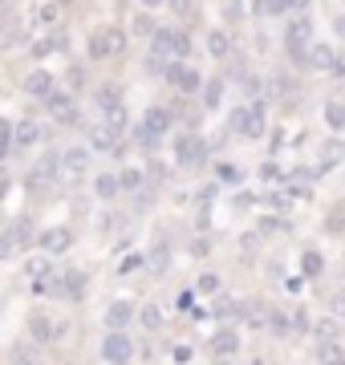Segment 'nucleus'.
Instances as JSON below:
<instances>
[{"label":"nucleus","instance_id":"1","mask_svg":"<svg viewBox=\"0 0 345 365\" xmlns=\"http://www.w3.org/2000/svg\"><path fill=\"white\" fill-rule=\"evenodd\" d=\"M150 49L159 57V66H171V61H183L187 53H191V37H187L183 29H155Z\"/></svg>","mask_w":345,"mask_h":365},{"label":"nucleus","instance_id":"2","mask_svg":"<svg viewBox=\"0 0 345 365\" xmlns=\"http://www.w3.org/2000/svg\"><path fill=\"white\" fill-rule=\"evenodd\" d=\"M313 21L309 16H297V21H289V29H284V49H289V57L297 61V66H309V53H313Z\"/></svg>","mask_w":345,"mask_h":365},{"label":"nucleus","instance_id":"3","mask_svg":"<svg viewBox=\"0 0 345 365\" xmlns=\"http://www.w3.org/2000/svg\"><path fill=\"white\" fill-rule=\"evenodd\" d=\"M90 57L93 61H110V57H122L126 53V33L122 29H114V25H106V29H93L90 33Z\"/></svg>","mask_w":345,"mask_h":365},{"label":"nucleus","instance_id":"4","mask_svg":"<svg viewBox=\"0 0 345 365\" xmlns=\"http://www.w3.org/2000/svg\"><path fill=\"white\" fill-rule=\"evenodd\" d=\"M175 163H179V167H203V163H207V143L191 130L179 134V138H175Z\"/></svg>","mask_w":345,"mask_h":365},{"label":"nucleus","instance_id":"5","mask_svg":"<svg viewBox=\"0 0 345 365\" xmlns=\"http://www.w3.org/2000/svg\"><path fill=\"white\" fill-rule=\"evenodd\" d=\"M163 81H167V86H175L179 93H200L203 90L200 69H191L187 61H171V66H163Z\"/></svg>","mask_w":345,"mask_h":365},{"label":"nucleus","instance_id":"6","mask_svg":"<svg viewBox=\"0 0 345 365\" xmlns=\"http://www.w3.org/2000/svg\"><path fill=\"white\" fill-rule=\"evenodd\" d=\"M130 357H134L130 333H106V341H102V361L106 365H130Z\"/></svg>","mask_w":345,"mask_h":365},{"label":"nucleus","instance_id":"7","mask_svg":"<svg viewBox=\"0 0 345 365\" xmlns=\"http://www.w3.org/2000/svg\"><path fill=\"white\" fill-rule=\"evenodd\" d=\"M25 244H33V227H29V220L9 223V227H4V235H0V256H4V260H13Z\"/></svg>","mask_w":345,"mask_h":365},{"label":"nucleus","instance_id":"8","mask_svg":"<svg viewBox=\"0 0 345 365\" xmlns=\"http://www.w3.org/2000/svg\"><path fill=\"white\" fill-rule=\"evenodd\" d=\"M45 110L61 122V126H78L81 118H78V106H73V90H57L49 102H45Z\"/></svg>","mask_w":345,"mask_h":365},{"label":"nucleus","instance_id":"9","mask_svg":"<svg viewBox=\"0 0 345 365\" xmlns=\"http://www.w3.org/2000/svg\"><path fill=\"white\" fill-rule=\"evenodd\" d=\"M138 126H143L150 138H159V143H163V134H171V126H175V114H171V110H163V106H150Z\"/></svg>","mask_w":345,"mask_h":365},{"label":"nucleus","instance_id":"10","mask_svg":"<svg viewBox=\"0 0 345 365\" xmlns=\"http://www.w3.org/2000/svg\"><path fill=\"white\" fill-rule=\"evenodd\" d=\"M61 170H66V179L90 175V146H66L61 150Z\"/></svg>","mask_w":345,"mask_h":365},{"label":"nucleus","instance_id":"11","mask_svg":"<svg viewBox=\"0 0 345 365\" xmlns=\"http://www.w3.org/2000/svg\"><path fill=\"white\" fill-rule=\"evenodd\" d=\"M37 244H41V252H45V256H61V252L73 248V232H69V227H45Z\"/></svg>","mask_w":345,"mask_h":365},{"label":"nucleus","instance_id":"12","mask_svg":"<svg viewBox=\"0 0 345 365\" xmlns=\"http://www.w3.org/2000/svg\"><path fill=\"white\" fill-rule=\"evenodd\" d=\"M90 150H98V155H122L118 130H110L106 122H98V126L90 130Z\"/></svg>","mask_w":345,"mask_h":365},{"label":"nucleus","instance_id":"13","mask_svg":"<svg viewBox=\"0 0 345 365\" xmlns=\"http://www.w3.org/2000/svg\"><path fill=\"white\" fill-rule=\"evenodd\" d=\"M25 93H29V98H41V102H49V98L57 93L53 73H49V69H33V73L25 78Z\"/></svg>","mask_w":345,"mask_h":365},{"label":"nucleus","instance_id":"14","mask_svg":"<svg viewBox=\"0 0 345 365\" xmlns=\"http://www.w3.org/2000/svg\"><path fill=\"white\" fill-rule=\"evenodd\" d=\"M25 276H29V284L37 288V292H45V288H49V280H53V268H49V256H29V264H25Z\"/></svg>","mask_w":345,"mask_h":365},{"label":"nucleus","instance_id":"15","mask_svg":"<svg viewBox=\"0 0 345 365\" xmlns=\"http://www.w3.org/2000/svg\"><path fill=\"white\" fill-rule=\"evenodd\" d=\"M57 175H66V170H61V155H45V158H37V167L29 170V187H33V182H49V179H57Z\"/></svg>","mask_w":345,"mask_h":365},{"label":"nucleus","instance_id":"16","mask_svg":"<svg viewBox=\"0 0 345 365\" xmlns=\"http://www.w3.org/2000/svg\"><path fill=\"white\" fill-rule=\"evenodd\" d=\"M134 321V309L126 304V300H114L110 304V313H106V325H110V333H126V325Z\"/></svg>","mask_w":345,"mask_h":365},{"label":"nucleus","instance_id":"17","mask_svg":"<svg viewBox=\"0 0 345 365\" xmlns=\"http://www.w3.org/2000/svg\"><path fill=\"white\" fill-rule=\"evenodd\" d=\"M66 49H69V37H61V33H49V37H41L29 45L33 57H49V53H66Z\"/></svg>","mask_w":345,"mask_h":365},{"label":"nucleus","instance_id":"18","mask_svg":"<svg viewBox=\"0 0 345 365\" xmlns=\"http://www.w3.org/2000/svg\"><path fill=\"white\" fill-rule=\"evenodd\" d=\"M57 280H61V284H49L57 292V297H69V300H78L81 292H86V276L81 272H69V276H57Z\"/></svg>","mask_w":345,"mask_h":365},{"label":"nucleus","instance_id":"19","mask_svg":"<svg viewBox=\"0 0 345 365\" xmlns=\"http://www.w3.org/2000/svg\"><path fill=\"white\" fill-rule=\"evenodd\" d=\"M41 143V126L29 122V118H16V150H29V146Z\"/></svg>","mask_w":345,"mask_h":365},{"label":"nucleus","instance_id":"20","mask_svg":"<svg viewBox=\"0 0 345 365\" xmlns=\"http://www.w3.org/2000/svg\"><path fill=\"white\" fill-rule=\"evenodd\" d=\"M240 349V337H236V329H220L212 337V353L215 357H232V353Z\"/></svg>","mask_w":345,"mask_h":365},{"label":"nucleus","instance_id":"21","mask_svg":"<svg viewBox=\"0 0 345 365\" xmlns=\"http://www.w3.org/2000/svg\"><path fill=\"white\" fill-rule=\"evenodd\" d=\"M93 102H98V110H110V106H126V102H122V90L114 86V81H102V86L93 90Z\"/></svg>","mask_w":345,"mask_h":365},{"label":"nucleus","instance_id":"22","mask_svg":"<svg viewBox=\"0 0 345 365\" xmlns=\"http://www.w3.org/2000/svg\"><path fill=\"white\" fill-rule=\"evenodd\" d=\"M29 333H33V341H37V345H49V341L57 337V329L49 325V317H45V313H37L33 321H29Z\"/></svg>","mask_w":345,"mask_h":365},{"label":"nucleus","instance_id":"23","mask_svg":"<svg viewBox=\"0 0 345 365\" xmlns=\"http://www.w3.org/2000/svg\"><path fill=\"white\" fill-rule=\"evenodd\" d=\"M264 106L256 102V106H248V122H244V138H260L264 134Z\"/></svg>","mask_w":345,"mask_h":365},{"label":"nucleus","instance_id":"24","mask_svg":"<svg viewBox=\"0 0 345 365\" xmlns=\"http://www.w3.org/2000/svg\"><path fill=\"white\" fill-rule=\"evenodd\" d=\"M122 191V175H98L93 179V195L98 199H114Z\"/></svg>","mask_w":345,"mask_h":365},{"label":"nucleus","instance_id":"25","mask_svg":"<svg viewBox=\"0 0 345 365\" xmlns=\"http://www.w3.org/2000/svg\"><path fill=\"white\" fill-rule=\"evenodd\" d=\"M337 66V53L329 49V45H313V53H309V69H329Z\"/></svg>","mask_w":345,"mask_h":365},{"label":"nucleus","instance_id":"26","mask_svg":"<svg viewBox=\"0 0 345 365\" xmlns=\"http://www.w3.org/2000/svg\"><path fill=\"white\" fill-rule=\"evenodd\" d=\"M317 361L321 365H341L345 361V353L337 341H317Z\"/></svg>","mask_w":345,"mask_h":365},{"label":"nucleus","instance_id":"27","mask_svg":"<svg viewBox=\"0 0 345 365\" xmlns=\"http://www.w3.org/2000/svg\"><path fill=\"white\" fill-rule=\"evenodd\" d=\"M138 321H143V329H150V333H159L163 321H167V313H163L159 304H146V309H138Z\"/></svg>","mask_w":345,"mask_h":365},{"label":"nucleus","instance_id":"28","mask_svg":"<svg viewBox=\"0 0 345 365\" xmlns=\"http://www.w3.org/2000/svg\"><path fill=\"white\" fill-rule=\"evenodd\" d=\"M325 126L329 130H345V102H325Z\"/></svg>","mask_w":345,"mask_h":365},{"label":"nucleus","instance_id":"29","mask_svg":"<svg viewBox=\"0 0 345 365\" xmlns=\"http://www.w3.org/2000/svg\"><path fill=\"white\" fill-rule=\"evenodd\" d=\"M207 53L224 61L227 53H232V41H227V33H220V29H215V33H207Z\"/></svg>","mask_w":345,"mask_h":365},{"label":"nucleus","instance_id":"30","mask_svg":"<svg viewBox=\"0 0 345 365\" xmlns=\"http://www.w3.org/2000/svg\"><path fill=\"white\" fill-rule=\"evenodd\" d=\"M98 118H102V122H106L110 130H122V126H126V106H110V110H98Z\"/></svg>","mask_w":345,"mask_h":365},{"label":"nucleus","instance_id":"31","mask_svg":"<svg viewBox=\"0 0 345 365\" xmlns=\"http://www.w3.org/2000/svg\"><path fill=\"white\" fill-rule=\"evenodd\" d=\"M57 16H61V4H57V0H53V4H37V25L41 29H53Z\"/></svg>","mask_w":345,"mask_h":365},{"label":"nucleus","instance_id":"32","mask_svg":"<svg viewBox=\"0 0 345 365\" xmlns=\"http://www.w3.org/2000/svg\"><path fill=\"white\" fill-rule=\"evenodd\" d=\"M345 158V143H325L321 146V167H337Z\"/></svg>","mask_w":345,"mask_h":365},{"label":"nucleus","instance_id":"33","mask_svg":"<svg viewBox=\"0 0 345 365\" xmlns=\"http://www.w3.org/2000/svg\"><path fill=\"white\" fill-rule=\"evenodd\" d=\"M143 179H146V175L138 167H126V170H122V191H143Z\"/></svg>","mask_w":345,"mask_h":365},{"label":"nucleus","instance_id":"34","mask_svg":"<svg viewBox=\"0 0 345 365\" xmlns=\"http://www.w3.org/2000/svg\"><path fill=\"white\" fill-rule=\"evenodd\" d=\"M337 333H341V325H337V317H325L317 325V341H337Z\"/></svg>","mask_w":345,"mask_h":365},{"label":"nucleus","instance_id":"35","mask_svg":"<svg viewBox=\"0 0 345 365\" xmlns=\"http://www.w3.org/2000/svg\"><path fill=\"white\" fill-rule=\"evenodd\" d=\"M244 122H248V106H236V110L227 114V130H232V134H244Z\"/></svg>","mask_w":345,"mask_h":365},{"label":"nucleus","instance_id":"36","mask_svg":"<svg viewBox=\"0 0 345 365\" xmlns=\"http://www.w3.org/2000/svg\"><path fill=\"white\" fill-rule=\"evenodd\" d=\"M220 98H224V81H207V86H203V102L220 106Z\"/></svg>","mask_w":345,"mask_h":365},{"label":"nucleus","instance_id":"37","mask_svg":"<svg viewBox=\"0 0 345 365\" xmlns=\"http://www.w3.org/2000/svg\"><path fill=\"white\" fill-rule=\"evenodd\" d=\"M256 13L260 16H277V13H284V0H256Z\"/></svg>","mask_w":345,"mask_h":365},{"label":"nucleus","instance_id":"38","mask_svg":"<svg viewBox=\"0 0 345 365\" xmlns=\"http://www.w3.org/2000/svg\"><path fill=\"white\" fill-rule=\"evenodd\" d=\"M195 292H220V276H215V272H203L200 280H195Z\"/></svg>","mask_w":345,"mask_h":365},{"label":"nucleus","instance_id":"39","mask_svg":"<svg viewBox=\"0 0 345 365\" xmlns=\"http://www.w3.org/2000/svg\"><path fill=\"white\" fill-rule=\"evenodd\" d=\"M215 175H220V182H227V187H232V182H240V167H232V163H220V167H215Z\"/></svg>","mask_w":345,"mask_h":365},{"label":"nucleus","instance_id":"40","mask_svg":"<svg viewBox=\"0 0 345 365\" xmlns=\"http://www.w3.org/2000/svg\"><path fill=\"white\" fill-rule=\"evenodd\" d=\"M215 317H220V321H232V317H240V304L236 300H220V304H215Z\"/></svg>","mask_w":345,"mask_h":365},{"label":"nucleus","instance_id":"41","mask_svg":"<svg viewBox=\"0 0 345 365\" xmlns=\"http://www.w3.org/2000/svg\"><path fill=\"white\" fill-rule=\"evenodd\" d=\"M301 268H305V276H317L325 264H321V256L317 252H305V260H301Z\"/></svg>","mask_w":345,"mask_h":365},{"label":"nucleus","instance_id":"42","mask_svg":"<svg viewBox=\"0 0 345 365\" xmlns=\"http://www.w3.org/2000/svg\"><path fill=\"white\" fill-rule=\"evenodd\" d=\"M134 143L143 146V150H159V138H150V134H146L143 126H134Z\"/></svg>","mask_w":345,"mask_h":365},{"label":"nucleus","instance_id":"43","mask_svg":"<svg viewBox=\"0 0 345 365\" xmlns=\"http://www.w3.org/2000/svg\"><path fill=\"white\" fill-rule=\"evenodd\" d=\"M260 227H264V232H284L289 223H284V220H260Z\"/></svg>","mask_w":345,"mask_h":365},{"label":"nucleus","instance_id":"44","mask_svg":"<svg viewBox=\"0 0 345 365\" xmlns=\"http://www.w3.org/2000/svg\"><path fill=\"white\" fill-rule=\"evenodd\" d=\"M333 313L345 317V288H341V292H333Z\"/></svg>","mask_w":345,"mask_h":365},{"label":"nucleus","instance_id":"45","mask_svg":"<svg viewBox=\"0 0 345 365\" xmlns=\"http://www.w3.org/2000/svg\"><path fill=\"white\" fill-rule=\"evenodd\" d=\"M191 252H195V256H207L212 248H207V240H195V244H191Z\"/></svg>","mask_w":345,"mask_h":365},{"label":"nucleus","instance_id":"46","mask_svg":"<svg viewBox=\"0 0 345 365\" xmlns=\"http://www.w3.org/2000/svg\"><path fill=\"white\" fill-rule=\"evenodd\" d=\"M305 4H309V0H284V13H289V9H297V13H301Z\"/></svg>","mask_w":345,"mask_h":365},{"label":"nucleus","instance_id":"47","mask_svg":"<svg viewBox=\"0 0 345 365\" xmlns=\"http://www.w3.org/2000/svg\"><path fill=\"white\" fill-rule=\"evenodd\" d=\"M171 9H175V13H187V9H191V0H171Z\"/></svg>","mask_w":345,"mask_h":365},{"label":"nucleus","instance_id":"48","mask_svg":"<svg viewBox=\"0 0 345 365\" xmlns=\"http://www.w3.org/2000/svg\"><path fill=\"white\" fill-rule=\"evenodd\" d=\"M143 9H163V0H138Z\"/></svg>","mask_w":345,"mask_h":365},{"label":"nucleus","instance_id":"49","mask_svg":"<svg viewBox=\"0 0 345 365\" xmlns=\"http://www.w3.org/2000/svg\"><path fill=\"white\" fill-rule=\"evenodd\" d=\"M337 33H341V37H345V16H341V21H337Z\"/></svg>","mask_w":345,"mask_h":365},{"label":"nucleus","instance_id":"50","mask_svg":"<svg viewBox=\"0 0 345 365\" xmlns=\"http://www.w3.org/2000/svg\"><path fill=\"white\" fill-rule=\"evenodd\" d=\"M57 4H69V0H57Z\"/></svg>","mask_w":345,"mask_h":365},{"label":"nucleus","instance_id":"51","mask_svg":"<svg viewBox=\"0 0 345 365\" xmlns=\"http://www.w3.org/2000/svg\"><path fill=\"white\" fill-rule=\"evenodd\" d=\"M29 365H41V361H29Z\"/></svg>","mask_w":345,"mask_h":365},{"label":"nucleus","instance_id":"52","mask_svg":"<svg viewBox=\"0 0 345 365\" xmlns=\"http://www.w3.org/2000/svg\"><path fill=\"white\" fill-rule=\"evenodd\" d=\"M215 365H227V361H215Z\"/></svg>","mask_w":345,"mask_h":365},{"label":"nucleus","instance_id":"53","mask_svg":"<svg viewBox=\"0 0 345 365\" xmlns=\"http://www.w3.org/2000/svg\"><path fill=\"white\" fill-rule=\"evenodd\" d=\"M341 365H345V361H341Z\"/></svg>","mask_w":345,"mask_h":365}]
</instances>
